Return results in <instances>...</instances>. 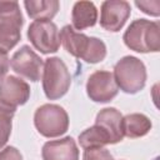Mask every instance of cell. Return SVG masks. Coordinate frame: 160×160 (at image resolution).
I'll return each instance as SVG.
<instances>
[{"instance_id":"6da1fadb","label":"cell","mask_w":160,"mask_h":160,"mask_svg":"<svg viewBox=\"0 0 160 160\" xmlns=\"http://www.w3.org/2000/svg\"><path fill=\"white\" fill-rule=\"evenodd\" d=\"M60 41L69 54L89 64H98L106 56V45L102 40L78 32L70 25L60 30Z\"/></svg>"},{"instance_id":"7a4b0ae2","label":"cell","mask_w":160,"mask_h":160,"mask_svg":"<svg viewBox=\"0 0 160 160\" xmlns=\"http://www.w3.org/2000/svg\"><path fill=\"white\" fill-rule=\"evenodd\" d=\"M124 44L136 52H158L160 50V25L146 19L134 20L122 35Z\"/></svg>"},{"instance_id":"3957f363","label":"cell","mask_w":160,"mask_h":160,"mask_svg":"<svg viewBox=\"0 0 160 160\" xmlns=\"http://www.w3.org/2000/svg\"><path fill=\"white\" fill-rule=\"evenodd\" d=\"M114 80L118 88L125 94H136L145 88L146 68L136 56L126 55L114 66Z\"/></svg>"},{"instance_id":"277c9868","label":"cell","mask_w":160,"mask_h":160,"mask_svg":"<svg viewBox=\"0 0 160 160\" xmlns=\"http://www.w3.org/2000/svg\"><path fill=\"white\" fill-rule=\"evenodd\" d=\"M24 18L18 1H0V54H8L20 40Z\"/></svg>"},{"instance_id":"5b68a950","label":"cell","mask_w":160,"mask_h":160,"mask_svg":"<svg viewBox=\"0 0 160 160\" xmlns=\"http://www.w3.org/2000/svg\"><path fill=\"white\" fill-rule=\"evenodd\" d=\"M71 75L66 64L58 56L48 58L42 69V90L49 100L62 98L70 89Z\"/></svg>"},{"instance_id":"8992f818","label":"cell","mask_w":160,"mask_h":160,"mask_svg":"<svg viewBox=\"0 0 160 160\" xmlns=\"http://www.w3.org/2000/svg\"><path fill=\"white\" fill-rule=\"evenodd\" d=\"M34 125L40 135L58 138L69 129V115L66 110L56 104H44L34 114Z\"/></svg>"},{"instance_id":"52a82bcc","label":"cell","mask_w":160,"mask_h":160,"mask_svg":"<svg viewBox=\"0 0 160 160\" xmlns=\"http://www.w3.org/2000/svg\"><path fill=\"white\" fill-rule=\"evenodd\" d=\"M28 39L41 54L56 52L60 48V31L52 21H32L28 29Z\"/></svg>"},{"instance_id":"ba28073f","label":"cell","mask_w":160,"mask_h":160,"mask_svg":"<svg viewBox=\"0 0 160 160\" xmlns=\"http://www.w3.org/2000/svg\"><path fill=\"white\" fill-rule=\"evenodd\" d=\"M10 65L18 75L32 82L40 80L41 71L44 69L42 59L29 45H22L14 52L12 58L10 59Z\"/></svg>"},{"instance_id":"9c48e42d","label":"cell","mask_w":160,"mask_h":160,"mask_svg":"<svg viewBox=\"0 0 160 160\" xmlns=\"http://www.w3.org/2000/svg\"><path fill=\"white\" fill-rule=\"evenodd\" d=\"M118 91L119 88L110 71L98 70L88 78L86 94L94 102H109L118 95Z\"/></svg>"},{"instance_id":"30bf717a","label":"cell","mask_w":160,"mask_h":160,"mask_svg":"<svg viewBox=\"0 0 160 160\" xmlns=\"http://www.w3.org/2000/svg\"><path fill=\"white\" fill-rule=\"evenodd\" d=\"M131 14V8L124 0H108L101 4L100 26L104 30L118 32L122 29Z\"/></svg>"},{"instance_id":"8fae6325","label":"cell","mask_w":160,"mask_h":160,"mask_svg":"<svg viewBox=\"0 0 160 160\" xmlns=\"http://www.w3.org/2000/svg\"><path fill=\"white\" fill-rule=\"evenodd\" d=\"M30 98V86L21 78L9 75L0 81V101L15 108L26 104Z\"/></svg>"},{"instance_id":"7c38bea8","label":"cell","mask_w":160,"mask_h":160,"mask_svg":"<svg viewBox=\"0 0 160 160\" xmlns=\"http://www.w3.org/2000/svg\"><path fill=\"white\" fill-rule=\"evenodd\" d=\"M42 160H79V149L71 136L46 141L41 149Z\"/></svg>"},{"instance_id":"4fadbf2b","label":"cell","mask_w":160,"mask_h":160,"mask_svg":"<svg viewBox=\"0 0 160 160\" xmlns=\"http://www.w3.org/2000/svg\"><path fill=\"white\" fill-rule=\"evenodd\" d=\"M95 124L101 126L109 135L110 142L116 144L124 139L122 131V115L115 108H105L96 115Z\"/></svg>"},{"instance_id":"5bb4252c","label":"cell","mask_w":160,"mask_h":160,"mask_svg":"<svg viewBox=\"0 0 160 160\" xmlns=\"http://www.w3.org/2000/svg\"><path fill=\"white\" fill-rule=\"evenodd\" d=\"M98 21V9L91 1H76L71 11V22L75 30L92 28Z\"/></svg>"},{"instance_id":"9a60e30c","label":"cell","mask_w":160,"mask_h":160,"mask_svg":"<svg viewBox=\"0 0 160 160\" xmlns=\"http://www.w3.org/2000/svg\"><path fill=\"white\" fill-rule=\"evenodd\" d=\"M24 6L28 15L35 21H50L59 11L58 0H25Z\"/></svg>"},{"instance_id":"2e32d148","label":"cell","mask_w":160,"mask_h":160,"mask_svg":"<svg viewBox=\"0 0 160 160\" xmlns=\"http://www.w3.org/2000/svg\"><path fill=\"white\" fill-rule=\"evenodd\" d=\"M150 119L140 112H132L122 116V131L124 136L130 139H136L145 136L151 130Z\"/></svg>"},{"instance_id":"e0dca14e","label":"cell","mask_w":160,"mask_h":160,"mask_svg":"<svg viewBox=\"0 0 160 160\" xmlns=\"http://www.w3.org/2000/svg\"><path fill=\"white\" fill-rule=\"evenodd\" d=\"M79 144L82 149H92V148H102L105 145L111 144L108 132L99 125H92L88 128L79 135Z\"/></svg>"},{"instance_id":"ac0fdd59","label":"cell","mask_w":160,"mask_h":160,"mask_svg":"<svg viewBox=\"0 0 160 160\" xmlns=\"http://www.w3.org/2000/svg\"><path fill=\"white\" fill-rule=\"evenodd\" d=\"M15 108L8 106L0 101V149L8 142L11 129H12V118L15 114Z\"/></svg>"},{"instance_id":"d6986e66","label":"cell","mask_w":160,"mask_h":160,"mask_svg":"<svg viewBox=\"0 0 160 160\" xmlns=\"http://www.w3.org/2000/svg\"><path fill=\"white\" fill-rule=\"evenodd\" d=\"M82 160H114L110 151L104 148L85 149L82 154Z\"/></svg>"},{"instance_id":"ffe728a7","label":"cell","mask_w":160,"mask_h":160,"mask_svg":"<svg viewBox=\"0 0 160 160\" xmlns=\"http://www.w3.org/2000/svg\"><path fill=\"white\" fill-rule=\"evenodd\" d=\"M135 5L146 15L150 16H159L160 15V2L159 0L151 1H135Z\"/></svg>"},{"instance_id":"44dd1931","label":"cell","mask_w":160,"mask_h":160,"mask_svg":"<svg viewBox=\"0 0 160 160\" xmlns=\"http://www.w3.org/2000/svg\"><path fill=\"white\" fill-rule=\"evenodd\" d=\"M0 160H22V155L16 148L6 146L0 151Z\"/></svg>"},{"instance_id":"7402d4cb","label":"cell","mask_w":160,"mask_h":160,"mask_svg":"<svg viewBox=\"0 0 160 160\" xmlns=\"http://www.w3.org/2000/svg\"><path fill=\"white\" fill-rule=\"evenodd\" d=\"M9 66H10V59L8 58V54H0V80L5 78Z\"/></svg>"},{"instance_id":"603a6c76","label":"cell","mask_w":160,"mask_h":160,"mask_svg":"<svg viewBox=\"0 0 160 160\" xmlns=\"http://www.w3.org/2000/svg\"><path fill=\"white\" fill-rule=\"evenodd\" d=\"M154 160H160V158H159V156H156V158H155Z\"/></svg>"}]
</instances>
